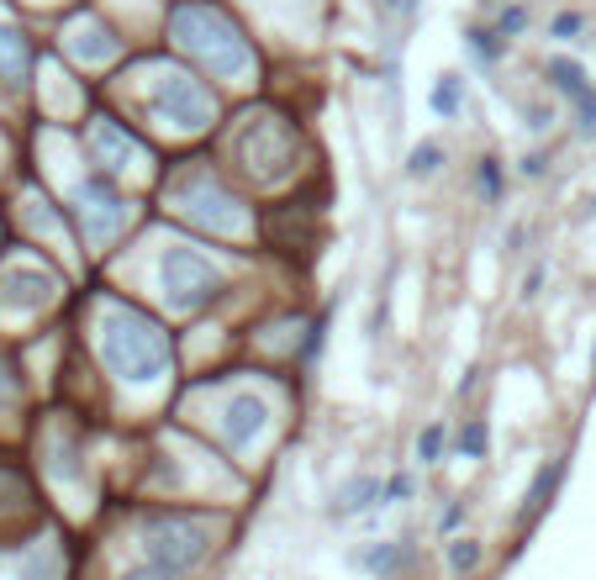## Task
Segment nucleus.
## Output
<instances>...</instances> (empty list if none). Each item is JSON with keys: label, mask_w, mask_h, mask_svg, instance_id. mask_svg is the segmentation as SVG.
Instances as JSON below:
<instances>
[{"label": "nucleus", "mask_w": 596, "mask_h": 580, "mask_svg": "<svg viewBox=\"0 0 596 580\" xmlns=\"http://www.w3.org/2000/svg\"><path fill=\"white\" fill-rule=\"evenodd\" d=\"M100 354L111 364V375L132 380V386H153L169 369V339L159 322L143 316L138 307H106L100 316Z\"/></svg>", "instance_id": "1"}, {"label": "nucleus", "mask_w": 596, "mask_h": 580, "mask_svg": "<svg viewBox=\"0 0 596 580\" xmlns=\"http://www.w3.org/2000/svg\"><path fill=\"white\" fill-rule=\"evenodd\" d=\"M169 26H174V37H180V49L195 53L201 64L212 74H222V79H243V74L254 69V53H248V43H243V32L216 6H174V17H169Z\"/></svg>", "instance_id": "2"}, {"label": "nucleus", "mask_w": 596, "mask_h": 580, "mask_svg": "<svg viewBox=\"0 0 596 580\" xmlns=\"http://www.w3.org/2000/svg\"><path fill=\"white\" fill-rule=\"evenodd\" d=\"M233 153H238V164L248 180L275 185V180H286V174L296 170V127H290L286 117H275V111H259V117H248L238 127Z\"/></svg>", "instance_id": "3"}, {"label": "nucleus", "mask_w": 596, "mask_h": 580, "mask_svg": "<svg viewBox=\"0 0 596 580\" xmlns=\"http://www.w3.org/2000/svg\"><path fill=\"white\" fill-rule=\"evenodd\" d=\"M143 549L153 565L164 570H191L195 559L212 549V523L206 517H185V512H164V517H148L143 523Z\"/></svg>", "instance_id": "4"}, {"label": "nucleus", "mask_w": 596, "mask_h": 580, "mask_svg": "<svg viewBox=\"0 0 596 580\" xmlns=\"http://www.w3.org/2000/svg\"><path fill=\"white\" fill-rule=\"evenodd\" d=\"M159 280H164L169 307H180V312L206 307L216 290H222V275H216L201 254H191V248H169L164 259H159Z\"/></svg>", "instance_id": "5"}, {"label": "nucleus", "mask_w": 596, "mask_h": 580, "mask_svg": "<svg viewBox=\"0 0 596 580\" xmlns=\"http://www.w3.org/2000/svg\"><path fill=\"white\" fill-rule=\"evenodd\" d=\"M148 106H153L169 127H180V132H201V127L212 121V96L195 85L191 74H180V69H164L159 79H153Z\"/></svg>", "instance_id": "6"}, {"label": "nucleus", "mask_w": 596, "mask_h": 580, "mask_svg": "<svg viewBox=\"0 0 596 580\" xmlns=\"http://www.w3.org/2000/svg\"><path fill=\"white\" fill-rule=\"evenodd\" d=\"M174 206H180L191 222L212 227V233H238L243 227L238 201L222 191L212 174H191V180H180V185H174Z\"/></svg>", "instance_id": "7"}, {"label": "nucleus", "mask_w": 596, "mask_h": 580, "mask_svg": "<svg viewBox=\"0 0 596 580\" xmlns=\"http://www.w3.org/2000/svg\"><path fill=\"white\" fill-rule=\"evenodd\" d=\"M74 201H79V222H85V238H91V243H106L121 222H127V201L117 195V185H111L106 174L79 180Z\"/></svg>", "instance_id": "8"}, {"label": "nucleus", "mask_w": 596, "mask_h": 580, "mask_svg": "<svg viewBox=\"0 0 596 580\" xmlns=\"http://www.w3.org/2000/svg\"><path fill=\"white\" fill-rule=\"evenodd\" d=\"M58 280H53L43 265H6L0 269V301L11 307V312H38V307H49Z\"/></svg>", "instance_id": "9"}, {"label": "nucleus", "mask_w": 596, "mask_h": 580, "mask_svg": "<svg viewBox=\"0 0 596 580\" xmlns=\"http://www.w3.org/2000/svg\"><path fill=\"white\" fill-rule=\"evenodd\" d=\"M264 428H269V401L254 396V390H238V396L222 407V438H227L233 449H248Z\"/></svg>", "instance_id": "10"}, {"label": "nucleus", "mask_w": 596, "mask_h": 580, "mask_svg": "<svg viewBox=\"0 0 596 580\" xmlns=\"http://www.w3.org/2000/svg\"><path fill=\"white\" fill-rule=\"evenodd\" d=\"M549 85L560 90V96L575 100V111H581V127L596 138V90L586 85V69L575 64V58H549Z\"/></svg>", "instance_id": "11"}, {"label": "nucleus", "mask_w": 596, "mask_h": 580, "mask_svg": "<svg viewBox=\"0 0 596 580\" xmlns=\"http://www.w3.org/2000/svg\"><path fill=\"white\" fill-rule=\"evenodd\" d=\"M91 143H96V153L106 159V164H111V170H127V159H143L138 138H127V132H121V127H111V121H96Z\"/></svg>", "instance_id": "12"}, {"label": "nucleus", "mask_w": 596, "mask_h": 580, "mask_svg": "<svg viewBox=\"0 0 596 580\" xmlns=\"http://www.w3.org/2000/svg\"><path fill=\"white\" fill-rule=\"evenodd\" d=\"M375 502H381V481H375V475H359V481H349L343 491H338V512H343V517L375 507Z\"/></svg>", "instance_id": "13"}, {"label": "nucleus", "mask_w": 596, "mask_h": 580, "mask_svg": "<svg viewBox=\"0 0 596 580\" xmlns=\"http://www.w3.org/2000/svg\"><path fill=\"white\" fill-rule=\"evenodd\" d=\"M58 570H64L58 549H32L17 559V580H58Z\"/></svg>", "instance_id": "14"}, {"label": "nucleus", "mask_w": 596, "mask_h": 580, "mask_svg": "<svg viewBox=\"0 0 596 580\" xmlns=\"http://www.w3.org/2000/svg\"><path fill=\"white\" fill-rule=\"evenodd\" d=\"M22 74H26V43H22V32L0 26V79H22Z\"/></svg>", "instance_id": "15"}, {"label": "nucleus", "mask_w": 596, "mask_h": 580, "mask_svg": "<svg viewBox=\"0 0 596 580\" xmlns=\"http://www.w3.org/2000/svg\"><path fill=\"white\" fill-rule=\"evenodd\" d=\"M70 49L79 53V58H106V53H117V43H111V37H106L100 26H79V32H74V43H70Z\"/></svg>", "instance_id": "16"}, {"label": "nucleus", "mask_w": 596, "mask_h": 580, "mask_svg": "<svg viewBox=\"0 0 596 580\" xmlns=\"http://www.w3.org/2000/svg\"><path fill=\"white\" fill-rule=\"evenodd\" d=\"M476 565H480V544H476V538H454V544H449V570L465 576V570H476Z\"/></svg>", "instance_id": "17"}, {"label": "nucleus", "mask_w": 596, "mask_h": 580, "mask_svg": "<svg viewBox=\"0 0 596 580\" xmlns=\"http://www.w3.org/2000/svg\"><path fill=\"white\" fill-rule=\"evenodd\" d=\"M433 106H438L444 117H454V111H459V79H454V74H444V79H438V90H433Z\"/></svg>", "instance_id": "18"}, {"label": "nucleus", "mask_w": 596, "mask_h": 580, "mask_svg": "<svg viewBox=\"0 0 596 580\" xmlns=\"http://www.w3.org/2000/svg\"><path fill=\"white\" fill-rule=\"evenodd\" d=\"M438 164H444V148H417V153H412V174H417V180H423V174H438Z\"/></svg>", "instance_id": "19"}, {"label": "nucleus", "mask_w": 596, "mask_h": 580, "mask_svg": "<svg viewBox=\"0 0 596 580\" xmlns=\"http://www.w3.org/2000/svg\"><path fill=\"white\" fill-rule=\"evenodd\" d=\"M438 454H444V428H428V433L417 438V460H423V464H433V460H438Z\"/></svg>", "instance_id": "20"}, {"label": "nucleus", "mask_w": 596, "mask_h": 580, "mask_svg": "<svg viewBox=\"0 0 596 580\" xmlns=\"http://www.w3.org/2000/svg\"><path fill=\"white\" fill-rule=\"evenodd\" d=\"M459 443H465V454H470V460H480V454H486V428H480V422H470Z\"/></svg>", "instance_id": "21"}, {"label": "nucleus", "mask_w": 596, "mask_h": 580, "mask_svg": "<svg viewBox=\"0 0 596 580\" xmlns=\"http://www.w3.org/2000/svg\"><path fill=\"white\" fill-rule=\"evenodd\" d=\"M121 580H174V570H164V565H153V559H148V565H138V570H127Z\"/></svg>", "instance_id": "22"}, {"label": "nucleus", "mask_w": 596, "mask_h": 580, "mask_svg": "<svg viewBox=\"0 0 596 580\" xmlns=\"http://www.w3.org/2000/svg\"><path fill=\"white\" fill-rule=\"evenodd\" d=\"M396 565V549H370L364 555V570H391Z\"/></svg>", "instance_id": "23"}, {"label": "nucleus", "mask_w": 596, "mask_h": 580, "mask_svg": "<svg viewBox=\"0 0 596 580\" xmlns=\"http://www.w3.org/2000/svg\"><path fill=\"white\" fill-rule=\"evenodd\" d=\"M385 496H391V502H406V496H412V481H406V475H396V481L385 485Z\"/></svg>", "instance_id": "24"}, {"label": "nucleus", "mask_w": 596, "mask_h": 580, "mask_svg": "<svg viewBox=\"0 0 596 580\" xmlns=\"http://www.w3.org/2000/svg\"><path fill=\"white\" fill-rule=\"evenodd\" d=\"M0 401H17V380H11V369L0 364Z\"/></svg>", "instance_id": "25"}, {"label": "nucleus", "mask_w": 596, "mask_h": 580, "mask_svg": "<svg viewBox=\"0 0 596 580\" xmlns=\"http://www.w3.org/2000/svg\"><path fill=\"white\" fill-rule=\"evenodd\" d=\"M381 6H396V0H381Z\"/></svg>", "instance_id": "26"}]
</instances>
